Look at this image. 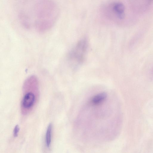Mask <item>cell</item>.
Instances as JSON below:
<instances>
[{
	"mask_svg": "<svg viewBox=\"0 0 153 153\" xmlns=\"http://www.w3.org/2000/svg\"><path fill=\"white\" fill-rule=\"evenodd\" d=\"M19 130V128L18 125H16L13 131V136L15 137L18 136V133Z\"/></svg>",
	"mask_w": 153,
	"mask_h": 153,
	"instance_id": "obj_8",
	"label": "cell"
},
{
	"mask_svg": "<svg viewBox=\"0 0 153 153\" xmlns=\"http://www.w3.org/2000/svg\"><path fill=\"white\" fill-rule=\"evenodd\" d=\"M151 73H152V76H153V66L152 69Z\"/></svg>",
	"mask_w": 153,
	"mask_h": 153,
	"instance_id": "obj_9",
	"label": "cell"
},
{
	"mask_svg": "<svg viewBox=\"0 0 153 153\" xmlns=\"http://www.w3.org/2000/svg\"><path fill=\"white\" fill-rule=\"evenodd\" d=\"M25 93L21 102L22 107L25 110L30 109L34 106L36 101L35 94L38 90L37 77L32 76L25 80L23 86Z\"/></svg>",
	"mask_w": 153,
	"mask_h": 153,
	"instance_id": "obj_2",
	"label": "cell"
},
{
	"mask_svg": "<svg viewBox=\"0 0 153 153\" xmlns=\"http://www.w3.org/2000/svg\"><path fill=\"white\" fill-rule=\"evenodd\" d=\"M59 9L53 0H40L32 7L30 12L36 29L40 32L46 31L55 24L59 16Z\"/></svg>",
	"mask_w": 153,
	"mask_h": 153,
	"instance_id": "obj_1",
	"label": "cell"
},
{
	"mask_svg": "<svg viewBox=\"0 0 153 153\" xmlns=\"http://www.w3.org/2000/svg\"><path fill=\"white\" fill-rule=\"evenodd\" d=\"M87 48V42L82 39L79 42L70 54V59L75 64L79 65L83 60Z\"/></svg>",
	"mask_w": 153,
	"mask_h": 153,
	"instance_id": "obj_3",
	"label": "cell"
},
{
	"mask_svg": "<svg viewBox=\"0 0 153 153\" xmlns=\"http://www.w3.org/2000/svg\"><path fill=\"white\" fill-rule=\"evenodd\" d=\"M107 94L105 92H101L94 96L91 99L90 103L93 105H98L103 103L107 97Z\"/></svg>",
	"mask_w": 153,
	"mask_h": 153,
	"instance_id": "obj_4",
	"label": "cell"
},
{
	"mask_svg": "<svg viewBox=\"0 0 153 153\" xmlns=\"http://www.w3.org/2000/svg\"><path fill=\"white\" fill-rule=\"evenodd\" d=\"M114 9L119 19H122L124 17L125 7L124 5L120 3H117L114 5Z\"/></svg>",
	"mask_w": 153,
	"mask_h": 153,
	"instance_id": "obj_6",
	"label": "cell"
},
{
	"mask_svg": "<svg viewBox=\"0 0 153 153\" xmlns=\"http://www.w3.org/2000/svg\"><path fill=\"white\" fill-rule=\"evenodd\" d=\"M143 34L139 33L134 36L131 38L129 44V47L131 50L135 49L143 39Z\"/></svg>",
	"mask_w": 153,
	"mask_h": 153,
	"instance_id": "obj_5",
	"label": "cell"
},
{
	"mask_svg": "<svg viewBox=\"0 0 153 153\" xmlns=\"http://www.w3.org/2000/svg\"><path fill=\"white\" fill-rule=\"evenodd\" d=\"M52 127V124L50 123L48 127L46 132V144L48 148L50 147L51 143Z\"/></svg>",
	"mask_w": 153,
	"mask_h": 153,
	"instance_id": "obj_7",
	"label": "cell"
},
{
	"mask_svg": "<svg viewBox=\"0 0 153 153\" xmlns=\"http://www.w3.org/2000/svg\"><path fill=\"white\" fill-rule=\"evenodd\" d=\"M151 0V1H152V0Z\"/></svg>",
	"mask_w": 153,
	"mask_h": 153,
	"instance_id": "obj_10",
	"label": "cell"
}]
</instances>
